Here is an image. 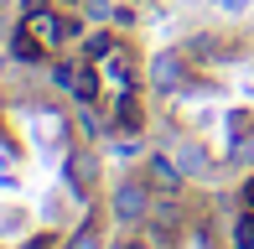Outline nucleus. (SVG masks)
Segmentation results:
<instances>
[{
    "label": "nucleus",
    "mask_w": 254,
    "mask_h": 249,
    "mask_svg": "<svg viewBox=\"0 0 254 249\" xmlns=\"http://www.w3.org/2000/svg\"><path fill=\"white\" fill-rule=\"evenodd\" d=\"M67 182H73L78 192L99 187V156L88 151V145H73V156H67Z\"/></svg>",
    "instance_id": "obj_4"
},
{
    "label": "nucleus",
    "mask_w": 254,
    "mask_h": 249,
    "mask_svg": "<svg viewBox=\"0 0 254 249\" xmlns=\"http://www.w3.org/2000/svg\"><path fill=\"white\" fill-rule=\"evenodd\" d=\"M218 10H223V16H244L249 0H218Z\"/></svg>",
    "instance_id": "obj_14"
},
{
    "label": "nucleus",
    "mask_w": 254,
    "mask_h": 249,
    "mask_svg": "<svg viewBox=\"0 0 254 249\" xmlns=\"http://www.w3.org/2000/svg\"><path fill=\"white\" fill-rule=\"evenodd\" d=\"M67 249H104V239H99V229H94V223H83V229H73Z\"/></svg>",
    "instance_id": "obj_10"
},
{
    "label": "nucleus",
    "mask_w": 254,
    "mask_h": 249,
    "mask_svg": "<svg viewBox=\"0 0 254 249\" xmlns=\"http://www.w3.org/2000/svg\"><path fill=\"white\" fill-rule=\"evenodd\" d=\"M244 208H254V177L244 182Z\"/></svg>",
    "instance_id": "obj_16"
},
{
    "label": "nucleus",
    "mask_w": 254,
    "mask_h": 249,
    "mask_svg": "<svg viewBox=\"0 0 254 249\" xmlns=\"http://www.w3.org/2000/svg\"><path fill=\"white\" fill-rule=\"evenodd\" d=\"M109 213H114V223H145L151 218V182L125 177L114 187V197H109Z\"/></svg>",
    "instance_id": "obj_1"
},
{
    "label": "nucleus",
    "mask_w": 254,
    "mask_h": 249,
    "mask_svg": "<svg viewBox=\"0 0 254 249\" xmlns=\"http://www.w3.org/2000/svg\"><path fill=\"white\" fill-rule=\"evenodd\" d=\"M10 52H16V62H42V58H47V47H42V42L31 37L26 26H21L16 37H10Z\"/></svg>",
    "instance_id": "obj_8"
},
{
    "label": "nucleus",
    "mask_w": 254,
    "mask_h": 249,
    "mask_svg": "<svg viewBox=\"0 0 254 249\" xmlns=\"http://www.w3.org/2000/svg\"><path fill=\"white\" fill-rule=\"evenodd\" d=\"M52 5H57V10H78L83 0H52Z\"/></svg>",
    "instance_id": "obj_17"
},
{
    "label": "nucleus",
    "mask_w": 254,
    "mask_h": 249,
    "mask_svg": "<svg viewBox=\"0 0 254 249\" xmlns=\"http://www.w3.org/2000/svg\"><path fill=\"white\" fill-rule=\"evenodd\" d=\"M99 73H104V88H114V94H130L135 88V67H130V52H104L99 58Z\"/></svg>",
    "instance_id": "obj_3"
},
{
    "label": "nucleus",
    "mask_w": 254,
    "mask_h": 249,
    "mask_svg": "<svg viewBox=\"0 0 254 249\" xmlns=\"http://www.w3.org/2000/svg\"><path fill=\"white\" fill-rule=\"evenodd\" d=\"M182 172H202V151L187 140V151H182Z\"/></svg>",
    "instance_id": "obj_11"
},
{
    "label": "nucleus",
    "mask_w": 254,
    "mask_h": 249,
    "mask_svg": "<svg viewBox=\"0 0 254 249\" xmlns=\"http://www.w3.org/2000/svg\"><path fill=\"white\" fill-rule=\"evenodd\" d=\"M120 249H151V244H135V239H130V244H120Z\"/></svg>",
    "instance_id": "obj_18"
},
{
    "label": "nucleus",
    "mask_w": 254,
    "mask_h": 249,
    "mask_svg": "<svg viewBox=\"0 0 254 249\" xmlns=\"http://www.w3.org/2000/svg\"><path fill=\"white\" fill-rule=\"evenodd\" d=\"M109 124H120V130H140L145 124V109H140V94H114L109 99Z\"/></svg>",
    "instance_id": "obj_7"
},
{
    "label": "nucleus",
    "mask_w": 254,
    "mask_h": 249,
    "mask_svg": "<svg viewBox=\"0 0 254 249\" xmlns=\"http://www.w3.org/2000/svg\"><path fill=\"white\" fill-rule=\"evenodd\" d=\"M145 172H151L156 192H166V197H182V192H187V172H182L166 151H151V156H145Z\"/></svg>",
    "instance_id": "obj_2"
},
{
    "label": "nucleus",
    "mask_w": 254,
    "mask_h": 249,
    "mask_svg": "<svg viewBox=\"0 0 254 249\" xmlns=\"http://www.w3.org/2000/svg\"><path fill=\"white\" fill-rule=\"evenodd\" d=\"M73 73H78V62H73V67H67V62H57V67H52V78H57V88H73Z\"/></svg>",
    "instance_id": "obj_13"
},
{
    "label": "nucleus",
    "mask_w": 254,
    "mask_h": 249,
    "mask_svg": "<svg viewBox=\"0 0 254 249\" xmlns=\"http://www.w3.org/2000/svg\"><path fill=\"white\" fill-rule=\"evenodd\" d=\"M151 83L161 88V94H171V88L187 83V62H182V52H161V58H151Z\"/></svg>",
    "instance_id": "obj_5"
},
{
    "label": "nucleus",
    "mask_w": 254,
    "mask_h": 249,
    "mask_svg": "<svg viewBox=\"0 0 254 249\" xmlns=\"http://www.w3.org/2000/svg\"><path fill=\"white\" fill-rule=\"evenodd\" d=\"M104 52H114V37H104V31L88 37V58H104Z\"/></svg>",
    "instance_id": "obj_12"
},
{
    "label": "nucleus",
    "mask_w": 254,
    "mask_h": 249,
    "mask_svg": "<svg viewBox=\"0 0 254 249\" xmlns=\"http://www.w3.org/2000/svg\"><path fill=\"white\" fill-rule=\"evenodd\" d=\"M67 94H73L78 104H104V73H99V62H78Z\"/></svg>",
    "instance_id": "obj_6"
},
{
    "label": "nucleus",
    "mask_w": 254,
    "mask_h": 249,
    "mask_svg": "<svg viewBox=\"0 0 254 249\" xmlns=\"http://www.w3.org/2000/svg\"><path fill=\"white\" fill-rule=\"evenodd\" d=\"M228 239H234V249H254V208H244V213L234 218Z\"/></svg>",
    "instance_id": "obj_9"
},
{
    "label": "nucleus",
    "mask_w": 254,
    "mask_h": 249,
    "mask_svg": "<svg viewBox=\"0 0 254 249\" xmlns=\"http://www.w3.org/2000/svg\"><path fill=\"white\" fill-rule=\"evenodd\" d=\"M83 10H88L94 21H104V16H109V0H83Z\"/></svg>",
    "instance_id": "obj_15"
}]
</instances>
